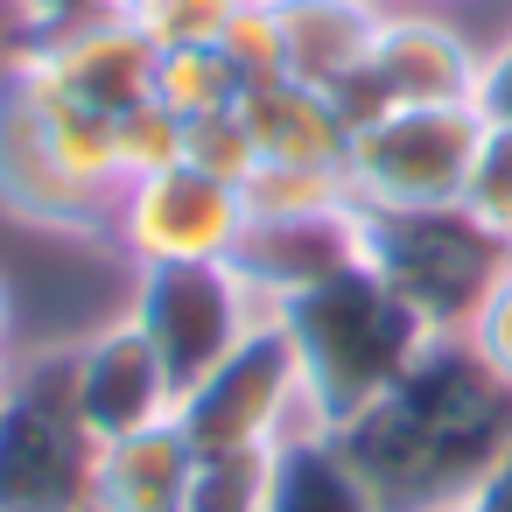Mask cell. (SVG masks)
Returning a JSON list of instances; mask_svg holds the SVG:
<instances>
[{"mask_svg":"<svg viewBox=\"0 0 512 512\" xmlns=\"http://www.w3.org/2000/svg\"><path fill=\"white\" fill-rule=\"evenodd\" d=\"M337 449L386 512H456L512 449V386L463 337H435L379 407L337 428Z\"/></svg>","mask_w":512,"mask_h":512,"instance_id":"cell-1","label":"cell"},{"mask_svg":"<svg viewBox=\"0 0 512 512\" xmlns=\"http://www.w3.org/2000/svg\"><path fill=\"white\" fill-rule=\"evenodd\" d=\"M274 316H281V330L295 344V365H302V414L323 435H337L365 407H379L421 365V351L435 344V330L365 267L337 274L330 288L295 295Z\"/></svg>","mask_w":512,"mask_h":512,"instance_id":"cell-2","label":"cell"},{"mask_svg":"<svg viewBox=\"0 0 512 512\" xmlns=\"http://www.w3.org/2000/svg\"><path fill=\"white\" fill-rule=\"evenodd\" d=\"M365 274H379L435 337H463L498 274L512 267V246L470 211V204H407V211H365Z\"/></svg>","mask_w":512,"mask_h":512,"instance_id":"cell-3","label":"cell"},{"mask_svg":"<svg viewBox=\"0 0 512 512\" xmlns=\"http://www.w3.org/2000/svg\"><path fill=\"white\" fill-rule=\"evenodd\" d=\"M99 435L78 414L71 351L8 365L0 386V512H99Z\"/></svg>","mask_w":512,"mask_h":512,"instance_id":"cell-4","label":"cell"},{"mask_svg":"<svg viewBox=\"0 0 512 512\" xmlns=\"http://www.w3.org/2000/svg\"><path fill=\"white\" fill-rule=\"evenodd\" d=\"M484 134H491V120L477 106H386L351 127L344 176L365 211L463 204Z\"/></svg>","mask_w":512,"mask_h":512,"instance_id":"cell-5","label":"cell"},{"mask_svg":"<svg viewBox=\"0 0 512 512\" xmlns=\"http://www.w3.org/2000/svg\"><path fill=\"white\" fill-rule=\"evenodd\" d=\"M127 316L148 330V344L162 351L169 379H176V400L218 372L274 309L239 281L232 260H190V267H141L134 281V302Z\"/></svg>","mask_w":512,"mask_h":512,"instance_id":"cell-6","label":"cell"},{"mask_svg":"<svg viewBox=\"0 0 512 512\" xmlns=\"http://www.w3.org/2000/svg\"><path fill=\"white\" fill-rule=\"evenodd\" d=\"M176 428L190 435L197 456L281 449L295 428H309V414H302V365H295V344H288L281 316H267L218 372H204L176 400Z\"/></svg>","mask_w":512,"mask_h":512,"instance_id":"cell-7","label":"cell"},{"mask_svg":"<svg viewBox=\"0 0 512 512\" xmlns=\"http://www.w3.org/2000/svg\"><path fill=\"white\" fill-rule=\"evenodd\" d=\"M477 78H484V50L463 36V22L421 8V0H386L372 57L337 92V106L351 113V127L386 106H477Z\"/></svg>","mask_w":512,"mask_h":512,"instance_id":"cell-8","label":"cell"},{"mask_svg":"<svg viewBox=\"0 0 512 512\" xmlns=\"http://www.w3.org/2000/svg\"><path fill=\"white\" fill-rule=\"evenodd\" d=\"M246 225H253V211H246L239 183H218V176L176 162V169L120 190L113 246L134 267H190V260H232Z\"/></svg>","mask_w":512,"mask_h":512,"instance_id":"cell-9","label":"cell"},{"mask_svg":"<svg viewBox=\"0 0 512 512\" xmlns=\"http://www.w3.org/2000/svg\"><path fill=\"white\" fill-rule=\"evenodd\" d=\"M0 211L64 239H113V218H120V197L85 190L50 148L36 85L22 78L15 57L0 64Z\"/></svg>","mask_w":512,"mask_h":512,"instance_id":"cell-10","label":"cell"},{"mask_svg":"<svg viewBox=\"0 0 512 512\" xmlns=\"http://www.w3.org/2000/svg\"><path fill=\"white\" fill-rule=\"evenodd\" d=\"M71 386H78V414L99 442H120L134 428H155L176 414V379L134 316H113L106 330H92L71 351Z\"/></svg>","mask_w":512,"mask_h":512,"instance_id":"cell-11","label":"cell"},{"mask_svg":"<svg viewBox=\"0 0 512 512\" xmlns=\"http://www.w3.org/2000/svg\"><path fill=\"white\" fill-rule=\"evenodd\" d=\"M15 64L78 99V106H99V113H127L141 99H155V50L120 22V15H99V22H78V29H57V36H29L15 50Z\"/></svg>","mask_w":512,"mask_h":512,"instance_id":"cell-12","label":"cell"},{"mask_svg":"<svg viewBox=\"0 0 512 512\" xmlns=\"http://www.w3.org/2000/svg\"><path fill=\"white\" fill-rule=\"evenodd\" d=\"M239 281L267 302L288 309L309 288H330L337 274L365 267V239H358V211H323V218H253L239 253H232Z\"/></svg>","mask_w":512,"mask_h":512,"instance_id":"cell-13","label":"cell"},{"mask_svg":"<svg viewBox=\"0 0 512 512\" xmlns=\"http://www.w3.org/2000/svg\"><path fill=\"white\" fill-rule=\"evenodd\" d=\"M232 113L253 134L260 162L344 169V155H351V113L337 106V92H316L302 78H260V85H246Z\"/></svg>","mask_w":512,"mask_h":512,"instance_id":"cell-14","label":"cell"},{"mask_svg":"<svg viewBox=\"0 0 512 512\" xmlns=\"http://www.w3.org/2000/svg\"><path fill=\"white\" fill-rule=\"evenodd\" d=\"M190 491H197V449L176 428V414L99 449V491H92L99 512H190Z\"/></svg>","mask_w":512,"mask_h":512,"instance_id":"cell-15","label":"cell"},{"mask_svg":"<svg viewBox=\"0 0 512 512\" xmlns=\"http://www.w3.org/2000/svg\"><path fill=\"white\" fill-rule=\"evenodd\" d=\"M379 8L386 0H274L281 43H288V78H302L316 92H344L372 57Z\"/></svg>","mask_w":512,"mask_h":512,"instance_id":"cell-16","label":"cell"},{"mask_svg":"<svg viewBox=\"0 0 512 512\" xmlns=\"http://www.w3.org/2000/svg\"><path fill=\"white\" fill-rule=\"evenodd\" d=\"M267 512H386V505L372 498V484L358 477V463L337 449V435L295 428V435L274 449Z\"/></svg>","mask_w":512,"mask_h":512,"instance_id":"cell-17","label":"cell"},{"mask_svg":"<svg viewBox=\"0 0 512 512\" xmlns=\"http://www.w3.org/2000/svg\"><path fill=\"white\" fill-rule=\"evenodd\" d=\"M22 78H29V71H22ZM29 85H36V78H29ZM36 106H43V127H50V148L64 155V169H71L85 190L120 197V190H127V169H120V127H113V113L78 106V99H64V92H50V85H36Z\"/></svg>","mask_w":512,"mask_h":512,"instance_id":"cell-18","label":"cell"},{"mask_svg":"<svg viewBox=\"0 0 512 512\" xmlns=\"http://www.w3.org/2000/svg\"><path fill=\"white\" fill-rule=\"evenodd\" d=\"M239 92H246V78L232 71V57H225L218 43L155 57V99H162L183 127H197V120H211V113H232Z\"/></svg>","mask_w":512,"mask_h":512,"instance_id":"cell-19","label":"cell"},{"mask_svg":"<svg viewBox=\"0 0 512 512\" xmlns=\"http://www.w3.org/2000/svg\"><path fill=\"white\" fill-rule=\"evenodd\" d=\"M246 211L253 218H323V211H358V190L344 169H309V162H260L246 176Z\"/></svg>","mask_w":512,"mask_h":512,"instance_id":"cell-20","label":"cell"},{"mask_svg":"<svg viewBox=\"0 0 512 512\" xmlns=\"http://www.w3.org/2000/svg\"><path fill=\"white\" fill-rule=\"evenodd\" d=\"M239 8H246V0H120V22H127L155 57H169V50H204V43H218Z\"/></svg>","mask_w":512,"mask_h":512,"instance_id":"cell-21","label":"cell"},{"mask_svg":"<svg viewBox=\"0 0 512 512\" xmlns=\"http://www.w3.org/2000/svg\"><path fill=\"white\" fill-rule=\"evenodd\" d=\"M267 484H274V449L197 456V491H190V512H267Z\"/></svg>","mask_w":512,"mask_h":512,"instance_id":"cell-22","label":"cell"},{"mask_svg":"<svg viewBox=\"0 0 512 512\" xmlns=\"http://www.w3.org/2000/svg\"><path fill=\"white\" fill-rule=\"evenodd\" d=\"M113 127H120V169H127V183L176 169V162H183V148H190V127H183V120H176L162 99H141V106H127Z\"/></svg>","mask_w":512,"mask_h":512,"instance_id":"cell-23","label":"cell"},{"mask_svg":"<svg viewBox=\"0 0 512 512\" xmlns=\"http://www.w3.org/2000/svg\"><path fill=\"white\" fill-rule=\"evenodd\" d=\"M218 50L232 57V71H239L246 85H260V78H288V43H281L274 0H246V8L232 15V29L218 36Z\"/></svg>","mask_w":512,"mask_h":512,"instance_id":"cell-24","label":"cell"},{"mask_svg":"<svg viewBox=\"0 0 512 512\" xmlns=\"http://www.w3.org/2000/svg\"><path fill=\"white\" fill-rule=\"evenodd\" d=\"M183 162L204 169V176H218V183H239V190H246V176L260 169V148H253V134L239 127V113H211V120L190 127Z\"/></svg>","mask_w":512,"mask_h":512,"instance_id":"cell-25","label":"cell"},{"mask_svg":"<svg viewBox=\"0 0 512 512\" xmlns=\"http://www.w3.org/2000/svg\"><path fill=\"white\" fill-rule=\"evenodd\" d=\"M505 246H512V127H491L484 148H477V169H470V197H463Z\"/></svg>","mask_w":512,"mask_h":512,"instance_id":"cell-26","label":"cell"},{"mask_svg":"<svg viewBox=\"0 0 512 512\" xmlns=\"http://www.w3.org/2000/svg\"><path fill=\"white\" fill-rule=\"evenodd\" d=\"M463 344H470V351H477V358L512 386V267L498 274V288H491V295H484V309L470 316Z\"/></svg>","mask_w":512,"mask_h":512,"instance_id":"cell-27","label":"cell"},{"mask_svg":"<svg viewBox=\"0 0 512 512\" xmlns=\"http://www.w3.org/2000/svg\"><path fill=\"white\" fill-rule=\"evenodd\" d=\"M29 36H57V29H78V22H99V15H120V0H15Z\"/></svg>","mask_w":512,"mask_h":512,"instance_id":"cell-28","label":"cell"},{"mask_svg":"<svg viewBox=\"0 0 512 512\" xmlns=\"http://www.w3.org/2000/svg\"><path fill=\"white\" fill-rule=\"evenodd\" d=\"M477 113L491 127H512V36L498 50H484V78H477Z\"/></svg>","mask_w":512,"mask_h":512,"instance_id":"cell-29","label":"cell"},{"mask_svg":"<svg viewBox=\"0 0 512 512\" xmlns=\"http://www.w3.org/2000/svg\"><path fill=\"white\" fill-rule=\"evenodd\" d=\"M470 512H512V449L498 456V470L484 477V491L470 498Z\"/></svg>","mask_w":512,"mask_h":512,"instance_id":"cell-30","label":"cell"},{"mask_svg":"<svg viewBox=\"0 0 512 512\" xmlns=\"http://www.w3.org/2000/svg\"><path fill=\"white\" fill-rule=\"evenodd\" d=\"M8 330H15V295H8V281H0V351H8Z\"/></svg>","mask_w":512,"mask_h":512,"instance_id":"cell-31","label":"cell"},{"mask_svg":"<svg viewBox=\"0 0 512 512\" xmlns=\"http://www.w3.org/2000/svg\"><path fill=\"white\" fill-rule=\"evenodd\" d=\"M421 8H442V0H421Z\"/></svg>","mask_w":512,"mask_h":512,"instance_id":"cell-32","label":"cell"},{"mask_svg":"<svg viewBox=\"0 0 512 512\" xmlns=\"http://www.w3.org/2000/svg\"><path fill=\"white\" fill-rule=\"evenodd\" d=\"M456 512H470V505H456Z\"/></svg>","mask_w":512,"mask_h":512,"instance_id":"cell-33","label":"cell"}]
</instances>
